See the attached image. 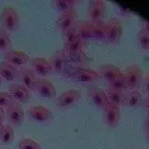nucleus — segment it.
<instances>
[{"mask_svg": "<svg viewBox=\"0 0 149 149\" xmlns=\"http://www.w3.org/2000/svg\"><path fill=\"white\" fill-rule=\"evenodd\" d=\"M14 137H15V134H14L12 126L9 124H4L0 130V141L4 146H8L14 141Z\"/></svg>", "mask_w": 149, "mask_h": 149, "instance_id": "b1692460", "label": "nucleus"}, {"mask_svg": "<svg viewBox=\"0 0 149 149\" xmlns=\"http://www.w3.org/2000/svg\"><path fill=\"white\" fill-rule=\"evenodd\" d=\"M147 138H148V140H149V132L147 133Z\"/></svg>", "mask_w": 149, "mask_h": 149, "instance_id": "ea45409f", "label": "nucleus"}, {"mask_svg": "<svg viewBox=\"0 0 149 149\" xmlns=\"http://www.w3.org/2000/svg\"><path fill=\"white\" fill-rule=\"evenodd\" d=\"M12 41L9 36V33L5 31L0 27V51L7 52V51L12 49Z\"/></svg>", "mask_w": 149, "mask_h": 149, "instance_id": "a878e982", "label": "nucleus"}, {"mask_svg": "<svg viewBox=\"0 0 149 149\" xmlns=\"http://www.w3.org/2000/svg\"><path fill=\"white\" fill-rule=\"evenodd\" d=\"M138 45L140 49L143 51H149V33L143 30V28L140 29L137 35Z\"/></svg>", "mask_w": 149, "mask_h": 149, "instance_id": "c85d7f7f", "label": "nucleus"}, {"mask_svg": "<svg viewBox=\"0 0 149 149\" xmlns=\"http://www.w3.org/2000/svg\"><path fill=\"white\" fill-rule=\"evenodd\" d=\"M6 119L12 127L20 128L24 122L25 112L21 104L12 101L6 108Z\"/></svg>", "mask_w": 149, "mask_h": 149, "instance_id": "7ed1b4c3", "label": "nucleus"}, {"mask_svg": "<svg viewBox=\"0 0 149 149\" xmlns=\"http://www.w3.org/2000/svg\"><path fill=\"white\" fill-rule=\"evenodd\" d=\"M81 93L77 88H70L58 97L57 104L61 108H71L80 101Z\"/></svg>", "mask_w": 149, "mask_h": 149, "instance_id": "9d476101", "label": "nucleus"}, {"mask_svg": "<svg viewBox=\"0 0 149 149\" xmlns=\"http://www.w3.org/2000/svg\"><path fill=\"white\" fill-rule=\"evenodd\" d=\"M144 129H146V133H148L149 132V114L146 116V121H144Z\"/></svg>", "mask_w": 149, "mask_h": 149, "instance_id": "c9c22d12", "label": "nucleus"}, {"mask_svg": "<svg viewBox=\"0 0 149 149\" xmlns=\"http://www.w3.org/2000/svg\"><path fill=\"white\" fill-rule=\"evenodd\" d=\"M12 101V98L8 94V92L0 91V107L1 108H7Z\"/></svg>", "mask_w": 149, "mask_h": 149, "instance_id": "2f4dec72", "label": "nucleus"}, {"mask_svg": "<svg viewBox=\"0 0 149 149\" xmlns=\"http://www.w3.org/2000/svg\"><path fill=\"white\" fill-rule=\"evenodd\" d=\"M106 31V22L99 21L91 22V39L98 41H104Z\"/></svg>", "mask_w": 149, "mask_h": 149, "instance_id": "4be33fe9", "label": "nucleus"}, {"mask_svg": "<svg viewBox=\"0 0 149 149\" xmlns=\"http://www.w3.org/2000/svg\"><path fill=\"white\" fill-rule=\"evenodd\" d=\"M72 80L81 84H91L101 78L97 71L90 68H78L71 76Z\"/></svg>", "mask_w": 149, "mask_h": 149, "instance_id": "1a4fd4ad", "label": "nucleus"}, {"mask_svg": "<svg viewBox=\"0 0 149 149\" xmlns=\"http://www.w3.org/2000/svg\"><path fill=\"white\" fill-rule=\"evenodd\" d=\"M142 106L146 110V112L149 114V97L143 98V102H142Z\"/></svg>", "mask_w": 149, "mask_h": 149, "instance_id": "72a5a7b5", "label": "nucleus"}, {"mask_svg": "<svg viewBox=\"0 0 149 149\" xmlns=\"http://www.w3.org/2000/svg\"><path fill=\"white\" fill-rule=\"evenodd\" d=\"M1 84H2V78L0 77V86H1Z\"/></svg>", "mask_w": 149, "mask_h": 149, "instance_id": "58836bf2", "label": "nucleus"}, {"mask_svg": "<svg viewBox=\"0 0 149 149\" xmlns=\"http://www.w3.org/2000/svg\"><path fill=\"white\" fill-rule=\"evenodd\" d=\"M141 86L143 88V92L146 93V97H149V74L143 78Z\"/></svg>", "mask_w": 149, "mask_h": 149, "instance_id": "473e14b6", "label": "nucleus"}, {"mask_svg": "<svg viewBox=\"0 0 149 149\" xmlns=\"http://www.w3.org/2000/svg\"><path fill=\"white\" fill-rule=\"evenodd\" d=\"M3 123H0V130H1V129H2V127H3Z\"/></svg>", "mask_w": 149, "mask_h": 149, "instance_id": "4c0bfd02", "label": "nucleus"}, {"mask_svg": "<svg viewBox=\"0 0 149 149\" xmlns=\"http://www.w3.org/2000/svg\"><path fill=\"white\" fill-rule=\"evenodd\" d=\"M106 95L108 98L109 104L112 105H115L116 107H119L123 105V102H124V94L125 92L123 91H115L112 90V88H107L106 90Z\"/></svg>", "mask_w": 149, "mask_h": 149, "instance_id": "5701e85b", "label": "nucleus"}, {"mask_svg": "<svg viewBox=\"0 0 149 149\" xmlns=\"http://www.w3.org/2000/svg\"><path fill=\"white\" fill-rule=\"evenodd\" d=\"M126 82V91H137L143 81V71L137 64L129 66L123 73Z\"/></svg>", "mask_w": 149, "mask_h": 149, "instance_id": "f03ea898", "label": "nucleus"}, {"mask_svg": "<svg viewBox=\"0 0 149 149\" xmlns=\"http://www.w3.org/2000/svg\"><path fill=\"white\" fill-rule=\"evenodd\" d=\"M76 3L77 1H74V0H55L53 1V6L57 11L60 13H63L74 9Z\"/></svg>", "mask_w": 149, "mask_h": 149, "instance_id": "bb28decb", "label": "nucleus"}, {"mask_svg": "<svg viewBox=\"0 0 149 149\" xmlns=\"http://www.w3.org/2000/svg\"><path fill=\"white\" fill-rule=\"evenodd\" d=\"M143 100V98L138 91H127V93L124 94L123 105L127 107H132V108H136V107L142 105Z\"/></svg>", "mask_w": 149, "mask_h": 149, "instance_id": "412c9836", "label": "nucleus"}, {"mask_svg": "<svg viewBox=\"0 0 149 149\" xmlns=\"http://www.w3.org/2000/svg\"><path fill=\"white\" fill-rule=\"evenodd\" d=\"M18 74V69L12 66L10 63H7L6 61L0 63V77L2 80H5L9 83H13L16 81Z\"/></svg>", "mask_w": 149, "mask_h": 149, "instance_id": "f3484780", "label": "nucleus"}, {"mask_svg": "<svg viewBox=\"0 0 149 149\" xmlns=\"http://www.w3.org/2000/svg\"><path fill=\"white\" fill-rule=\"evenodd\" d=\"M5 121H6V115H5V111L3 108L0 107V123L5 124Z\"/></svg>", "mask_w": 149, "mask_h": 149, "instance_id": "f704fd0d", "label": "nucleus"}, {"mask_svg": "<svg viewBox=\"0 0 149 149\" xmlns=\"http://www.w3.org/2000/svg\"><path fill=\"white\" fill-rule=\"evenodd\" d=\"M37 78L38 77L35 74V72L33 71V69L31 67L25 66L18 70L16 81L21 85L26 87L28 90L32 91Z\"/></svg>", "mask_w": 149, "mask_h": 149, "instance_id": "2eb2a0df", "label": "nucleus"}, {"mask_svg": "<svg viewBox=\"0 0 149 149\" xmlns=\"http://www.w3.org/2000/svg\"><path fill=\"white\" fill-rule=\"evenodd\" d=\"M80 38L84 41L91 39V22L90 21H78L77 22Z\"/></svg>", "mask_w": 149, "mask_h": 149, "instance_id": "393cba45", "label": "nucleus"}, {"mask_svg": "<svg viewBox=\"0 0 149 149\" xmlns=\"http://www.w3.org/2000/svg\"><path fill=\"white\" fill-rule=\"evenodd\" d=\"M122 73L120 71V69L116 66L114 64H104L99 68V71L98 74H100V77L104 79L106 82H111L112 80L118 77L119 74Z\"/></svg>", "mask_w": 149, "mask_h": 149, "instance_id": "a211bd4d", "label": "nucleus"}, {"mask_svg": "<svg viewBox=\"0 0 149 149\" xmlns=\"http://www.w3.org/2000/svg\"><path fill=\"white\" fill-rule=\"evenodd\" d=\"M102 118L107 127L114 129L118 127L120 120V108L115 105L108 104L102 110Z\"/></svg>", "mask_w": 149, "mask_h": 149, "instance_id": "dca6fc26", "label": "nucleus"}, {"mask_svg": "<svg viewBox=\"0 0 149 149\" xmlns=\"http://www.w3.org/2000/svg\"><path fill=\"white\" fill-rule=\"evenodd\" d=\"M86 41L82 40L81 38H78L73 42H70L67 44H63V49L66 57H71V56L77 55L79 53H82L84 49L86 48Z\"/></svg>", "mask_w": 149, "mask_h": 149, "instance_id": "6ab92c4d", "label": "nucleus"}, {"mask_svg": "<svg viewBox=\"0 0 149 149\" xmlns=\"http://www.w3.org/2000/svg\"><path fill=\"white\" fill-rule=\"evenodd\" d=\"M1 28L8 33H13L20 28V14L12 7H6L0 14Z\"/></svg>", "mask_w": 149, "mask_h": 149, "instance_id": "f257e3e1", "label": "nucleus"}, {"mask_svg": "<svg viewBox=\"0 0 149 149\" xmlns=\"http://www.w3.org/2000/svg\"><path fill=\"white\" fill-rule=\"evenodd\" d=\"M19 149H42L41 146L31 138H23L18 143Z\"/></svg>", "mask_w": 149, "mask_h": 149, "instance_id": "7c9ffc66", "label": "nucleus"}, {"mask_svg": "<svg viewBox=\"0 0 149 149\" xmlns=\"http://www.w3.org/2000/svg\"><path fill=\"white\" fill-rule=\"evenodd\" d=\"M30 65L33 71L37 77H47L49 76L53 72L52 65L49 60L42 57H34L30 61Z\"/></svg>", "mask_w": 149, "mask_h": 149, "instance_id": "f8f14e48", "label": "nucleus"}, {"mask_svg": "<svg viewBox=\"0 0 149 149\" xmlns=\"http://www.w3.org/2000/svg\"><path fill=\"white\" fill-rule=\"evenodd\" d=\"M88 95L91 104L96 106L97 108L104 110L105 107L109 104L108 98H107L106 92L102 88L97 86H91L88 88Z\"/></svg>", "mask_w": 149, "mask_h": 149, "instance_id": "ddd939ff", "label": "nucleus"}, {"mask_svg": "<svg viewBox=\"0 0 149 149\" xmlns=\"http://www.w3.org/2000/svg\"><path fill=\"white\" fill-rule=\"evenodd\" d=\"M108 88L115 91H126V82L123 73H121L118 77H116L114 80L108 83Z\"/></svg>", "mask_w": 149, "mask_h": 149, "instance_id": "c756f323", "label": "nucleus"}, {"mask_svg": "<svg viewBox=\"0 0 149 149\" xmlns=\"http://www.w3.org/2000/svg\"><path fill=\"white\" fill-rule=\"evenodd\" d=\"M106 22L104 41L111 45H118L123 35V26L118 19H111Z\"/></svg>", "mask_w": 149, "mask_h": 149, "instance_id": "20e7f679", "label": "nucleus"}, {"mask_svg": "<svg viewBox=\"0 0 149 149\" xmlns=\"http://www.w3.org/2000/svg\"><path fill=\"white\" fill-rule=\"evenodd\" d=\"M32 91L46 100L53 99L56 96V90L54 85L48 79L44 78H37Z\"/></svg>", "mask_w": 149, "mask_h": 149, "instance_id": "423d86ee", "label": "nucleus"}, {"mask_svg": "<svg viewBox=\"0 0 149 149\" xmlns=\"http://www.w3.org/2000/svg\"><path fill=\"white\" fill-rule=\"evenodd\" d=\"M107 11V7L104 1L93 0L91 1L88 7V21L91 22L104 21Z\"/></svg>", "mask_w": 149, "mask_h": 149, "instance_id": "6e6552de", "label": "nucleus"}, {"mask_svg": "<svg viewBox=\"0 0 149 149\" xmlns=\"http://www.w3.org/2000/svg\"><path fill=\"white\" fill-rule=\"evenodd\" d=\"M25 115L27 116V118L32 122L40 124L50 123L53 118L52 112L42 105L30 106L27 109Z\"/></svg>", "mask_w": 149, "mask_h": 149, "instance_id": "39448f33", "label": "nucleus"}, {"mask_svg": "<svg viewBox=\"0 0 149 149\" xmlns=\"http://www.w3.org/2000/svg\"><path fill=\"white\" fill-rule=\"evenodd\" d=\"M4 61L14 67H25L30 63L31 58L25 52L19 49H10L4 53Z\"/></svg>", "mask_w": 149, "mask_h": 149, "instance_id": "0eeeda50", "label": "nucleus"}, {"mask_svg": "<svg viewBox=\"0 0 149 149\" xmlns=\"http://www.w3.org/2000/svg\"><path fill=\"white\" fill-rule=\"evenodd\" d=\"M142 28H143V30H146V32L149 33V22H144Z\"/></svg>", "mask_w": 149, "mask_h": 149, "instance_id": "e433bc0d", "label": "nucleus"}, {"mask_svg": "<svg viewBox=\"0 0 149 149\" xmlns=\"http://www.w3.org/2000/svg\"><path fill=\"white\" fill-rule=\"evenodd\" d=\"M78 38H80V34H79V29H78L77 23L76 25L72 26L71 28H69V29L66 30L64 33H63V44L70 43V42H73Z\"/></svg>", "mask_w": 149, "mask_h": 149, "instance_id": "cd10ccee", "label": "nucleus"}, {"mask_svg": "<svg viewBox=\"0 0 149 149\" xmlns=\"http://www.w3.org/2000/svg\"><path fill=\"white\" fill-rule=\"evenodd\" d=\"M50 63L52 65L53 72L57 74H63L65 70V63H66V56L64 52L58 51L50 59Z\"/></svg>", "mask_w": 149, "mask_h": 149, "instance_id": "aec40b11", "label": "nucleus"}, {"mask_svg": "<svg viewBox=\"0 0 149 149\" xmlns=\"http://www.w3.org/2000/svg\"><path fill=\"white\" fill-rule=\"evenodd\" d=\"M8 94L19 104H26L31 99V91L19 83H12L8 88Z\"/></svg>", "mask_w": 149, "mask_h": 149, "instance_id": "4468645a", "label": "nucleus"}, {"mask_svg": "<svg viewBox=\"0 0 149 149\" xmlns=\"http://www.w3.org/2000/svg\"><path fill=\"white\" fill-rule=\"evenodd\" d=\"M77 22H78L77 14L74 8L67 12L59 14L57 20H56V27H57V29L60 32H62V34H63V33H64L66 30H68L69 28L76 25Z\"/></svg>", "mask_w": 149, "mask_h": 149, "instance_id": "9b49d317", "label": "nucleus"}]
</instances>
